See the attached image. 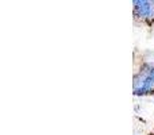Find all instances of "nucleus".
<instances>
[{"mask_svg": "<svg viewBox=\"0 0 154 135\" xmlns=\"http://www.w3.org/2000/svg\"><path fill=\"white\" fill-rule=\"evenodd\" d=\"M134 91L137 95L150 93L154 91V68H149L147 70H141L138 77H135Z\"/></svg>", "mask_w": 154, "mask_h": 135, "instance_id": "obj_1", "label": "nucleus"}, {"mask_svg": "<svg viewBox=\"0 0 154 135\" xmlns=\"http://www.w3.org/2000/svg\"><path fill=\"white\" fill-rule=\"evenodd\" d=\"M134 8H135V15L141 16L143 19H149L154 12V7L150 2H134Z\"/></svg>", "mask_w": 154, "mask_h": 135, "instance_id": "obj_2", "label": "nucleus"}]
</instances>
